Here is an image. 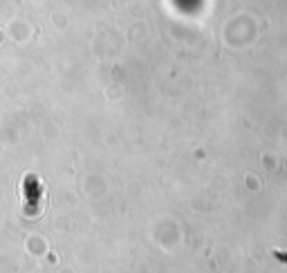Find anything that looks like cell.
I'll return each instance as SVG.
<instances>
[{
	"mask_svg": "<svg viewBox=\"0 0 287 273\" xmlns=\"http://www.w3.org/2000/svg\"><path fill=\"white\" fill-rule=\"evenodd\" d=\"M276 258L283 260V262H287V253H283V251H276Z\"/></svg>",
	"mask_w": 287,
	"mask_h": 273,
	"instance_id": "obj_1",
	"label": "cell"
}]
</instances>
